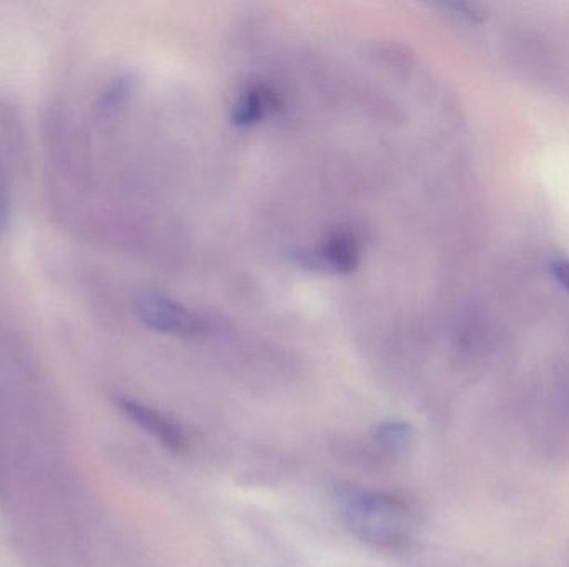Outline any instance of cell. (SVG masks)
Returning a JSON list of instances; mask_svg holds the SVG:
<instances>
[{"instance_id":"obj_1","label":"cell","mask_w":569,"mask_h":567,"mask_svg":"<svg viewBox=\"0 0 569 567\" xmlns=\"http://www.w3.org/2000/svg\"><path fill=\"white\" fill-rule=\"evenodd\" d=\"M335 502L345 525L361 541L383 549L403 548L410 541V512L395 496L358 486H340Z\"/></svg>"},{"instance_id":"obj_2","label":"cell","mask_w":569,"mask_h":567,"mask_svg":"<svg viewBox=\"0 0 569 567\" xmlns=\"http://www.w3.org/2000/svg\"><path fill=\"white\" fill-rule=\"evenodd\" d=\"M137 313L149 328L169 335L197 336L209 328V323L199 312L187 308L182 303L160 292L140 295L137 300Z\"/></svg>"},{"instance_id":"obj_3","label":"cell","mask_w":569,"mask_h":567,"mask_svg":"<svg viewBox=\"0 0 569 567\" xmlns=\"http://www.w3.org/2000/svg\"><path fill=\"white\" fill-rule=\"evenodd\" d=\"M305 265L333 273H350L361 260L360 239L350 230L331 233L315 252L300 256Z\"/></svg>"},{"instance_id":"obj_4","label":"cell","mask_w":569,"mask_h":567,"mask_svg":"<svg viewBox=\"0 0 569 567\" xmlns=\"http://www.w3.org/2000/svg\"><path fill=\"white\" fill-rule=\"evenodd\" d=\"M119 406L130 422L146 429L149 435L156 436L170 452L182 455L189 448L182 428L162 413L133 399H120Z\"/></svg>"},{"instance_id":"obj_5","label":"cell","mask_w":569,"mask_h":567,"mask_svg":"<svg viewBox=\"0 0 569 567\" xmlns=\"http://www.w3.org/2000/svg\"><path fill=\"white\" fill-rule=\"evenodd\" d=\"M276 105V93L269 87L252 85L246 90L233 107L232 120L236 125H256L266 119Z\"/></svg>"},{"instance_id":"obj_6","label":"cell","mask_w":569,"mask_h":567,"mask_svg":"<svg viewBox=\"0 0 569 567\" xmlns=\"http://www.w3.org/2000/svg\"><path fill=\"white\" fill-rule=\"evenodd\" d=\"M377 442L391 453H403L413 442V429L408 423L385 422L377 426Z\"/></svg>"},{"instance_id":"obj_7","label":"cell","mask_w":569,"mask_h":567,"mask_svg":"<svg viewBox=\"0 0 569 567\" xmlns=\"http://www.w3.org/2000/svg\"><path fill=\"white\" fill-rule=\"evenodd\" d=\"M10 223V189L6 172L0 165V239L6 235Z\"/></svg>"},{"instance_id":"obj_8","label":"cell","mask_w":569,"mask_h":567,"mask_svg":"<svg viewBox=\"0 0 569 567\" xmlns=\"http://www.w3.org/2000/svg\"><path fill=\"white\" fill-rule=\"evenodd\" d=\"M551 269H553L555 279L569 292V260H560V262L553 263Z\"/></svg>"}]
</instances>
